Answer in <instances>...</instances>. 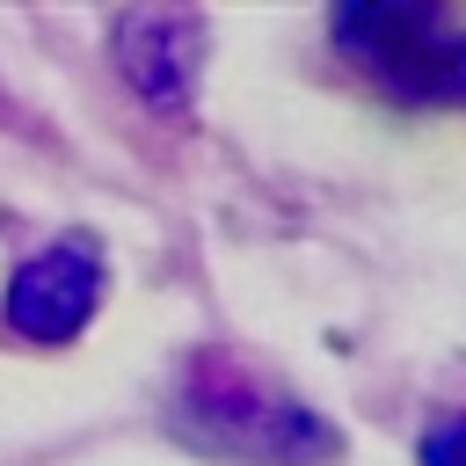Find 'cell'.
<instances>
[{
	"instance_id": "5b68a950",
	"label": "cell",
	"mask_w": 466,
	"mask_h": 466,
	"mask_svg": "<svg viewBox=\"0 0 466 466\" xmlns=\"http://www.w3.org/2000/svg\"><path fill=\"white\" fill-rule=\"evenodd\" d=\"M422 466H466V415L430 422V437H422Z\"/></svg>"
},
{
	"instance_id": "6da1fadb",
	"label": "cell",
	"mask_w": 466,
	"mask_h": 466,
	"mask_svg": "<svg viewBox=\"0 0 466 466\" xmlns=\"http://www.w3.org/2000/svg\"><path fill=\"white\" fill-rule=\"evenodd\" d=\"M175 422L189 444L226 451V459H255V466H328L335 459V430L233 350H204L182 371Z\"/></svg>"
},
{
	"instance_id": "8992f818",
	"label": "cell",
	"mask_w": 466,
	"mask_h": 466,
	"mask_svg": "<svg viewBox=\"0 0 466 466\" xmlns=\"http://www.w3.org/2000/svg\"><path fill=\"white\" fill-rule=\"evenodd\" d=\"M444 102H466V36H451L444 51Z\"/></svg>"
},
{
	"instance_id": "7a4b0ae2",
	"label": "cell",
	"mask_w": 466,
	"mask_h": 466,
	"mask_svg": "<svg viewBox=\"0 0 466 466\" xmlns=\"http://www.w3.org/2000/svg\"><path fill=\"white\" fill-rule=\"evenodd\" d=\"M335 44L350 58H364L371 73H386L400 95L415 102H444V51H451V22L437 7H335Z\"/></svg>"
},
{
	"instance_id": "277c9868",
	"label": "cell",
	"mask_w": 466,
	"mask_h": 466,
	"mask_svg": "<svg viewBox=\"0 0 466 466\" xmlns=\"http://www.w3.org/2000/svg\"><path fill=\"white\" fill-rule=\"evenodd\" d=\"M204 66V15L189 7H131L116 15V73L138 87L146 109L182 116Z\"/></svg>"
},
{
	"instance_id": "3957f363",
	"label": "cell",
	"mask_w": 466,
	"mask_h": 466,
	"mask_svg": "<svg viewBox=\"0 0 466 466\" xmlns=\"http://www.w3.org/2000/svg\"><path fill=\"white\" fill-rule=\"evenodd\" d=\"M95 299H102V248L66 233L7 277V328L22 342H73L95 320Z\"/></svg>"
}]
</instances>
